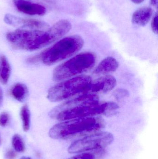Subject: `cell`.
Segmentation results:
<instances>
[{
	"label": "cell",
	"instance_id": "obj_1",
	"mask_svg": "<svg viewBox=\"0 0 158 159\" xmlns=\"http://www.w3.org/2000/svg\"><path fill=\"white\" fill-rule=\"evenodd\" d=\"M118 109L116 103L100 102L96 94L85 93L56 107L49 113V116L57 120L65 121L96 115L113 116Z\"/></svg>",
	"mask_w": 158,
	"mask_h": 159
},
{
	"label": "cell",
	"instance_id": "obj_2",
	"mask_svg": "<svg viewBox=\"0 0 158 159\" xmlns=\"http://www.w3.org/2000/svg\"><path fill=\"white\" fill-rule=\"evenodd\" d=\"M102 119L96 117L79 118L54 125L49 135L54 139H68L81 137L96 133L104 127Z\"/></svg>",
	"mask_w": 158,
	"mask_h": 159
},
{
	"label": "cell",
	"instance_id": "obj_3",
	"mask_svg": "<svg viewBox=\"0 0 158 159\" xmlns=\"http://www.w3.org/2000/svg\"><path fill=\"white\" fill-rule=\"evenodd\" d=\"M6 39L15 48L29 51L41 49L54 43L48 30L19 29L7 33Z\"/></svg>",
	"mask_w": 158,
	"mask_h": 159
},
{
	"label": "cell",
	"instance_id": "obj_4",
	"mask_svg": "<svg viewBox=\"0 0 158 159\" xmlns=\"http://www.w3.org/2000/svg\"><path fill=\"white\" fill-rule=\"evenodd\" d=\"M83 44V39L79 35L63 38L40 54L41 61L46 65L55 64L79 52Z\"/></svg>",
	"mask_w": 158,
	"mask_h": 159
},
{
	"label": "cell",
	"instance_id": "obj_5",
	"mask_svg": "<svg viewBox=\"0 0 158 159\" xmlns=\"http://www.w3.org/2000/svg\"><path fill=\"white\" fill-rule=\"evenodd\" d=\"M92 79L83 75L61 82L48 90L47 98L52 102H58L71 98L79 94L87 93Z\"/></svg>",
	"mask_w": 158,
	"mask_h": 159
},
{
	"label": "cell",
	"instance_id": "obj_6",
	"mask_svg": "<svg viewBox=\"0 0 158 159\" xmlns=\"http://www.w3.org/2000/svg\"><path fill=\"white\" fill-rule=\"evenodd\" d=\"M96 57L93 53H81L57 67L53 72V80L60 81L85 72L93 67Z\"/></svg>",
	"mask_w": 158,
	"mask_h": 159
},
{
	"label": "cell",
	"instance_id": "obj_7",
	"mask_svg": "<svg viewBox=\"0 0 158 159\" xmlns=\"http://www.w3.org/2000/svg\"><path fill=\"white\" fill-rule=\"evenodd\" d=\"M113 140V135L110 133L92 134L72 143L69 147L68 152L75 154L105 148L110 145Z\"/></svg>",
	"mask_w": 158,
	"mask_h": 159
},
{
	"label": "cell",
	"instance_id": "obj_8",
	"mask_svg": "<svg viewBox=\"0 0 158 159\" xmlns=\"http://www.w3.org/2000/svg\"><path fill=\"white\" fill-rule=\"evenodd\" d=\"M4 21L8 25L22 28H28L31 30H39L45 29L48 25L44 21L35 19H24L11 14H6Z\"/></svg>",
	"mask_w": 158,
	"mask_h": 159
},
{
	"label": "cell",
	"instance_id": "obj_9",
	"mask_svg": "<svg viewBox=\"0 0 158 159\" xmlns=\"http://www.w3.org/2000/svg\"><path fill=\"white\" fill-rule=\"evenodd\" d=\"M117 84L116 78L111 75L102 76L96 80H92L87 93L92 94L104 93L112 90Z\"/></svg>",
	"mask_w": 158,
	"mask_h": 159
},
{
	"label": "cell",
	"instance_id": "obj_10",
	"mask_svg": "<svg viewBox=\"0 0 158 159\" xmlns=\"http://www.w3.org/2000/svg\"><path fill=\"white\" fill-rule=\"evenodd\" d=\"M18 10L24 14L31 16H43L46 9L42 5L31 2L27 0H13Z\"/></svg>",
	"mask_w": 158,
	"mask_h": 159
},
{
	"label": "cell",
	"instance_id": "obj_11",
	"mask_svg": "<svg viewBox=\"0 0 158 159\" xmlns=\"http://www.w3.org/2000/svg\"><path fill=\"white\" fill-rule=\"evenodd\" d=\"M118 67V62L115 58L108 57L98 64L93 72L95 74H106L116 71Z\"/></svg>",
	"mask_w": 158,
	"mask_h": 159
},
{
	"label": "cell",
	"instance_id": "obj_12",
	"mask_svg": "<svg viewBox=\"0 0 158 159\" xmlns=\"http://www.w3.org/2000/svg\"><path fill=\"white\" fill-rule=\"evenodd\" d=\"M153 14L152 8L142 7L136 10L132 16L133 22L138 26H145L150 21Z\"/></svg>",
	"mask_w": 158,
	"mask_h": 159
},
{
	"label": "cell",
	"instance_id": "obj_13",
	"mask_svg": "<svg viewBox=\"0 0 158 159\" xmlns=\"http://www.w3.org/2000/svg\"><path fill=\"white\" fill-rule=\"evenodd\" d=\"M28 89L27 86L22 83L15 84L11 90L12 96L18 102H24L28 96Z\"/></svg>",
	"mask_w": 158,
	"mask_h": 159
},
{
	"label": "cell",
	"instance_id": "obj_14",
	"mask_svg": "<svg viewBox=\"0 0 158 159\" xmlns=\"http://www.w3.org/2000/svg\"><path fill=\"white\" fill-rule=\"evenodd\" d=\"M11 74V67L5 56L1 57L0 64V82L6 84L9 80Z\"/></svg>",
	"mask_w": 158,
	"mask_h": 159
},
{
	"label": "cell",
	"instance_id": "obj_15",
	"mask_svg": "<svg viewBox=\"0 0 158 159\" xmlns=\"http://www.w3.org/2000/svg\"><path fill=\"white\" fill-rule=\"evenodd\" d=\"M20 116L22 120L23 130L24 131H28L30 127L31 114L27 105H25L21 107Z\"/></svg>",
	"mask_w": 158,
	"mask_h": 159
},
{
	"label": "cell",
	"instance_id": "obj_16",
	"mask_svg": "<svg viewBox=\"0 0 158 159\" xmlns=\"http://www.w3.org/2000/svg\"><path fill=\"white\" fill-rule=\"evenodd\" d=\"M12 145L15 150L18 152H24L25 149V144L22 137L18 134H15L12 140Z\"/></svg>",
	"mask_w": 158,
	"mask_h": 159
},
{
	"label": "cell",
	"instance_id": "obj_17",
	"mask_svg": "<svg viewBox=\"0 0 158 159\" xmlns=\"http://www.w3.org/2000/svg\"><path fill=\"white\" fill-rule=\"evenodd\" d=\"M113 95L116 99H123L129 96V92L124 89H118L114 92Z\"/></svg>",
	"mask_w": 158,
	"mask_h": 159
},
{
	"label": "cell",
	"instance_id": "obj_18",
	"mask_svg": "<svg viewBox=\"0 0 158 159\" xmlns=\"http://www.w3.org/2000/svg\"><path fill=\"white\" fill-rule=\"evenodd\" d=\"M9 120V115L7 113H2L0 115V126L3 127L6 126L8 124Z\"/></svg>",
	"mask_w": 158,
	"mask_h": 159
},
{
	"label": "cell",
	"instance_id": "obj_19",
	"mask_svg": "<svg viewBox=\"0 0 158 159\" xmlns=\"http://www.w3.org/2000/svg\"><path fill=\"white\" fill-rule=\"evenodd\" d=\"M68 159H95L94 156L91 154L84 153L75 156Z\"/></svg>",
	"mask_w": 158,
	"mask_h": 159
},
{
	"label": "cell",
	"instance_id": "obj_20",
	"mask_svg": "<svg viewBox=\"0 0 158 159\" xmlns=\"http://www.w3.org/2000/svg\"><path fill=\"white\" fill-rule=\"evenodd\" d=\"M158 15L157 14H156L153 18L152 23H151L152 30L156 34L158 33Z\"/></svg>",
	"mask_w": 158,
	"mask_h": 159
},
{
	"label": "cell",
	"instance_id": "obj_21",
	"mask_svg": "<svg viewBox=\"0 0 158 159\" xmlns=\"http://www.w3.org/2000/svg\"><path fill=\"white\" fill-rule=\"evenodd\" d=\"M5 157L6 159H14L16 157V154L15 152L10 149L6 152Z\"/></svg>",
	"mask_w": 158,
	"mask_h": 159
},
{
	"label": "cell",
	"instance_id": "obj_22",
	"mask_svg": "<svg viewBox=\"0 0 158 159\" xmlns=\"http://www.w3.org/2000/svg\"><path fill=\"white\" fill-rule=\"evenodd\" d=\"M3 101V93L2 88L0 87V107L2 104Z\"/></svg>",
	"mask_w": 158,
	"mask_h": 159
},
{
	"label": "cell",
	"instance_id": "obj_23",
	"mask_svg": "<svg viewBox=\"0 0 158 159\" xmlns=\"http://www.w3.org/2000/svg\"><path fill=\"white\" fill-rule=\"evenodd\" d=\"M151 4L153 6L156 7H157L158 0H150Z\"/></svg>",
	"mask_w": 158,
	"mask_h": 159
},
{
	"label": "cell",
	"instance_id": "obj_24",
	"mask_svg": "<svg viewBox=\"0 0 158 159\" xmlns=\"http://www.w3.org/2000/svg\"><path fill=\"white\" fill-rule=\"evenodd\" d=\"M144 0H131L135 4H140L144 2Z\"/></svg>",
	"mask_w": 158,
	"mask_h": 159
},
{
	"label": "cell",
	"instance_id": "obj_25",
	"mask_svg": "<svg viewBox=\"0 0 158 159\" xmlns=\"http://www.w3.org/2000/svg\"><path fill=\"white\" fill-rule=\"evenodd\" d=\"M20 159H32L29 157H22L20 158Z\"/></svg>",
	"mask_w": 158,
	"mask_h": 159
},
{
	"label": "cell",
	"instance_id": "obj_26",
	"mask_svg": "<svg viewBox=\"0 0 158 159\" xmlns=\"http://www.w3.org/2000/svg\"><path fill=\"white\" fill-rule=\"evenodd\" d=\"M1 136H0V145H1Z\"/></svg>",
	"mask_w": 158,
	"mask_h": 159
}]
</instances>
